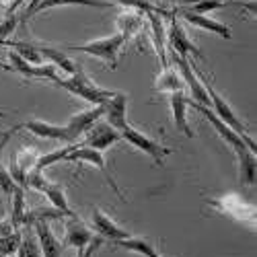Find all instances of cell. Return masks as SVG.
I'll list each match as a JSON object with an SVG mask.
<instances>
[{
	"mask_svg": "<svg viewBox=\"0 0 257 257\" xmlns=\"http://www.w3.org/2000/svg\"><path fill=\"white\" fill-rule=\"evenodd\" d=\"M194 66V64H191ZM194 72H196V76L200 78V82L204 84V89H206V93H208V99H210V107L214 109V115H216L220 121H224L232 132H237L239 136H241V140L247 144V148L251 153H257V144H255V138H251V134H249V130L245 127V123L237 117V113L232 111V107L218 95V91L212 87V82H210V78L204 74V70H200V68H196L194 66Z\"/></svg>",
	"mask_w": 257,
	"mask_h": 257,
	"instance_id": "obj_1",
	"label": "cell"
},
{
	"mask_svg": "<svg viewBox=\"0 0 257 257\" xmlns=\"http://www.w3.org/2000/svg\"><path fill=\"white\" fill-rule=\"evenodd\" d=\"M56 84L62 87L64 91H68V93H72V95H76V97H80L84 101H89L93 105H105L115 95V91L99 87V84L82 70V66H78L76 72L70 74L68 78H58Z\"/></svg>",
	"mask_w": 257,
	"mask_h": 257,
	"instance_id": "obj_2",
	"label": "cell"
},
{
	"mask_svg": "<svg viewBox=\"0 0 257 257\" xmlns=\"http://www.w3.org/2000/svg\"><path fill=\"white\" fill-rule=\"evenodd\" d=\"M125 41H127V37L123 33H113L109 37H99V39L87 41V44H80V46H64V48L72 50V52H82V54L95 56L101 62H107L115 70L117 68V54L125 46Z\"/></svg>",
	"mask_w": 257,
	"mask_h": 257,
	"instance_id": "obj_3",
	"label": "cell"
},
{
	"mask_svg": "<svg viewBox=\"0 0 257 257\" xmlns=\"http://www.w3.org/2000/svg\"><path fill=\"white\" fill-rule=\"evenodd\" d=\"M187 105L189 107H194L196 111H200V113H204V117L210 121V125L214 127V130L218 132V136L228 144V146H232V151L237 153V157L239 159H245V157H249V155H255V153H251L249 148H247V144L241 140V136L237 134V132H232L230 127L224 123V121H220L216 115H214V111L210 109V107H206V105H200V103H196V101H187Z\"/></svg>",
	"mask_w": 257,
	"mask_h": 257,
	"instance_id": "obj_4",
	"label": "cell"
},
{
	"mask_svg": "<svg viewBox=\"0 0 257 257\" xmlns=\"http://www.w3.org/2000/svg\"><path fill=\"white\" fill-rule=\"evenodd\" d=\"M167 44H169L167 50L175 52V54L181 56V58L194 56V58H198V60H206L204 52L194 44V41L189 39V35L185 33V29L179 25L175 13L171 15V27H169V31H167Z\"/></svg>",
	"mask_w": 257,
	"mask_h": 257,
	"instance_id": "obj_5",
	"label": "cell"
},
{
	"mask_svg": "<svg viewBox=\"0 0 257 257\" xmlns=\"http://www.w3.org/2000/svg\"><path fill=\"white\" fill-rule=\"evenodd\" d=\"M62 163H89V165L97 167V169L101 171V173L105 175L107 183L111 185V189L117 194V198H121V200H123L121 189L117 187V183H115L113 175L109 173V169H107V163H105V157H103V153H101V151H95V148H89V146H82V144L78 142V146L74 148V151H70V153L66 155V159H64Z\"/></svg>",
	"mask_w": 257,
	"mask_h": 257,
	"instance_id": "obj_6",
	"label": "cell"
},
{
	"mask_svg": "<svg viewBox=\"0 0 257 257\" xmlns=\"http://www.w3.org/2000/svg\"><path fill=\"white\" fill-rule=\"evenodd\" d=\"M167 54H171V60L177 64L179 76H181L183 84L187 87V91H189V95H191V101H196V103H200V105L210 107L208 93H206V89H204V84L200 82V78L196 76L194 66H191V60H189V58H181V56H177L175 52H171V50H167Z\"/></svg>",
	"mask_w": 257,
	"mask_h": 257,
	"instance_id": "obj_7",
	"label": "cell"
},
{
	"mask_svg": "<svg viewBox=\"0 0 257 257\" xmlns=\"http://www.w3.org/2000/svg\"><path fill=\"white\" fill-rule=\"evenodd\" d=\"M119 134H121V140L130 142L134 148H138V151H142L144 155H148L157 165H163L165 157L171 155V148L155 142L153 138H148L146 134H142L140 130H136V127H132V125H127L125 130H121Z\"/></svg>",
	"mask_w": 257,
	"mask_h": 257,
	"instance_id": "obj_8",
	"label": "cell"
},
{
	"mask_svg": "<svg viewBox=\"0 0 257 257\" xmlns=\"http://www.w3.org/2000/svg\"><path fill=\"white\" fill-rule=\"evenodd\" d=\"M210 204L216 208L218 212L232 216L234 220L247 222V224L255 226V206L249 204V202H245L243 198L234 196V194H226L220 200H210Z\"/></svg>",
	"mask_w": 257,
	"mask_h": 257,
	"instance_id": "obj_9",
	"label": "cell"
},
{
	"mask_svg": "<svg viewBox=\"0 0 257 257\" xmlns=\"http://www.w3.org/2000/svg\"><path fill=\"white\" fill-rule=\"evenodd\" d=\"M121 140V134L115 130L113 125H109L103 117L97 119L87 132H84V138H82V146H89V148H95V151H107L109 146H113L115 142Z\"/></svg>",
	"mask_w": 257,
	"mask_h": 257,
	"instance_id": "obj_10",
	"label": "cell"
},
{
	"mask_svg": "<svg viewBox=\"0 0 257 257\" xmlns=\"http://www.w3.org/2000/svg\"><path fill=\"white\" fill-rule=\"evenodd\" d=\"M9 68L17 70L25 78H46V80H52V82H56L60 78L56 68H54V64H48V62L46 64H31V62L21 58L15 50L9 52Z\"/></svg>",
	"mask_w": 257,
	"mask_h": 257,
	"instance_id": "obj_11",
	"label": "cell"
},
{
	"mask_svg": "<svg viewBox=\"0 0 257 257\" xmlns=\"http://www.w3.org/2000/svg\"><path fill=\"white\" fill-rule=\"evenodd\" d=\"M21 127H25L31 134L39 136V138H48V140H60V142H76L74 136L70 134V130L66 125H54L50 121H44V119H29L25 123H21Z\"/></svg>",
	"mask_w": 257,
	"mask_h": 257,
	"instance_id": "obj_12",
	"label": "cell"
},
{
	"mask_svg": "<svg viewBox=\"0 0 257 257\" xmlns=\"http://www.w3.org/2000/svg\"><path fill=\"white\" fill-rule=\"evenodd\" d=\"M103 119L113 125L117 132L125 130L127 125V95L125 93H117L105 103V111H103Z\"/></svg>",
	"mask_w": 257,
	"mask_h": 257,
	"instance_id": "obj_13",
	"label": "cell"
},
{
	"mask_svg": "<svg viewBox=\"0 0 257 257\" xmlns=\"http://www.w3.org/2000/svg\"><path fill=\"white\" fill-rule=\"evenodd\" d=\"M175 15H179L181 19H185L189 25L200 27V29H204V31L216 33V35H220V37H224V39H230V37H232V31H230L228 25L220 23V21L212 19V17H208V15H196V13H189V11H185V9L175 11Z\"/></svg>",
	"mask_w": 257,
	"mask_h": 257,
	"instance_id": "obj_14",
	"label": "cell"
},
{
	"mask_svg": "<svg viewBox=\"0 0 257 257\" xmlns=\"http://www.w3.org/2000/svg\"><path fill=\"white\" fill-rule=\"evenodd\" d=\"M103 111H105V105H93V107H89V109L74 113V115L68 119L66 127L70 130V134L74 136V140H76V142H80L78 138H80V136H84V132H87L97 119H101V117H103Z\"/></svg>",
	"mask_w": 257,
	"mask_h": 257,
	"instance_id": "obj_15",
	"label": "cell"
},
{
	"mask_svg": "<svg viewBox=\"0 0 257 257\" xmlns=\"http://www.w3.org/2000/svg\"><path fill=\"white\" fill-rule=\"evenodd\" d=\"M35 230V237L39 241V249H41V257H60L62 255V241L56 237V234L52 232L50 228V222L46 220H39L31 226Z\"/></svg>",
	"mask_w": 257,
	"mask_h": 257,
	"instance_id": "obj_16",
	"label": "cell"
},
{
	"mask_svg": "<svg viewBox=\"0 0 257 257\" xmlns=\"http://www.w3.org/2000/svg\"><path fill=\"white\" fill-rule=\"evenodd\" d=\"M187 101L189 97L179 91V93H169V105H171V113H173V121H175V127L187 138H194V132L189 127V121H187Z\"/></svg>",
	"mask_w": 257,
	"mask_h": 257,
	"instance_id": "obj_17",
	"label": "cell"
},
{
	"mask_svg": "<svg viewBox=\"0 0 257 257\" xmlns=\"http://www.w3.org/2000/svg\"><path fill=\"white\" fill-rule=\"evenodd\" d=\"M93 226L97 228L99 237L109 239V241H123V239H127V237H132V234L127 232L125 228H121L119 224H115V222H113L109 216H107L103 210H99V208L93 210Z\"/></svg>",
	"mask_w": 257,
	"mask_h": 257,
	"instance_id": "obj_18",
	"label": "cell"
},
{
	"mask_svg": "<svg viewBox=\"0 0 257 257\" xmlns=\"http://www.w3.org/2000/svg\"><path fill=\"white\" fill-rule=\"evenodd\" d=\"M144 17L148 19L151 23V29H153V39H155V48H157V54H159V60H161V66L167 68V31H165V25H163V19H161V11L159 9H153V11H146Z\"/></svg>",
	"mask_w": 257,
	"mask_h": 257,
	"instance_id": "obj_19",
	"label": "cell"
},
{
	"mask_svg": "<svg viewBox=\"0 0 257 257\" xmlns=\"http://www.w3.org/2000/svg\"><path fill=\"white\" fill-rule=\"evenodd\" d=\"M91 241H93V232L82 224V220L78 216H70L66 222V243L80 251Z\"/></svg>",
	"mask_w": 257,
	"mask_h": 257,
	"instance_id": "obj_20",
	"label": "cell"
},
{
	"mask_svg": "<svg viewBox=\"0 0 257 257\" xmlns=\"http://www.w3.org/2000/svg\"><path fill=\"white\" fill-rule=\"evenodd\" d=\"M35 46H37L39 54L44 56V60H46L48 64H58V66H60V68H62L64 72H68V74H74V72H76V68L80 66V64H78L76 60L68 58L66 54H64L62 50H58V48L41 46V44H35Z\"/></svg>",
	"mask_w": 257,
	"mask_h": 257,
	"instance_id": "obj_21",
	"label": "cell"
},
{
	"mask_svg": "<svg viewBox=\"0 0 257 257\" xmlns=\"http://www.w3.org/2000/svg\"><path fill=\"white\" fill-rule=\"evenodd\" d=\"M117 247H121V249H125V251H134V253H140V255H144V257H163L161 253H159V249L148 241V239H144V237H136V234H132V237H127V239H123V241H113Z\"/></svg>",
	"mask_w": 257,
	"mask_h": 257,
	"instance_id": "obj_22",
	"label": "cell"
},
{
	"mask_svg": "<svg viewBox=\"0 0 257 257\" xmlns=\"http://www.w3.org/2000/svg\"><path fill=\"white\" fill-rule=\"evenodd\" d=\"M183 89H185V84H183L179 72L171 70L169 66L163 68V72L159 74V78L155 82V91H159V93H179Z\"/></svg>",
	"mask_w": 257,
	"mask_h": 257,
	"instance_id": "obj_23",
	"label": "cell"
},
{
	"mask_svg": "<svg viewBox=\"0 0 257 257\" xmlns=\"http://www.w3.org/2000/svg\"><path fill=\"white\" fill-rule=\"evenodd\" d=\"M68 5L95 7V9H109L111 7V3H105V0H41L35 9V13H44V11H50L54 7H68Z\"/></svg>",
	"mask_w": 257,
	"mask_h": 257,
	"instance_id": "obj_24",
	"label": "cell"
},
{
	"mask_svg": "<svg viewBox=\"0 0 257 257\" xmlns=\"http://www.w3.org/2000/svg\"><path fill=\"white\" fill-rule=\"evenodd\" d=\"M142 17H144V13H142V11H136V9H132V13L119 15V17H117L119 33H123L127 39H130L132 35H136L138 27L142 25Z\"/></svg>",
	"mask_w": 257,
	"mask_h": 257,
	"instance_id": "obj_25",
	"label": "cell"
},
{
	"mask_svg": "<svg viewBox=\"0 0 257 257\" xmlns=\"http://www.w3.org/2000/svg\"><path fill=\"white\" fill-rule=\"evenodd\" d=\"M76 146H78V142H72V144H68V146L60 148V151H54V153H48V155H39V159H37V163H35L33 169L46 171L50 165H54V163H62L64 159H66V155H68L70 151H74Z\"/></svg>",
	"mask_w": 257,
	"mask_h": 257,
	"instance_id": "obj_26",
	"label": "cell"
},
{
	"mask_svg": "<svg viewBox=\"0 0 257 257\" xmlns=\"http://www.w3.org/2000/svg\"><path fill=\"white\" fill-rule=\"evenodd\" d=\"M46 198L50 200V204L56 208V210H62V212H74L70 206H68V200H66V194H64V189L58 185V183H50L46 187Z\"/></svg>",
	"mask_w": 257,
	"mask_h": 257,
	"instance_id": "obj_27",
	"label": "cell"
},
{
	"mask_svg": "<svg viewBox=\"0 0 257 257\" xmlns=\"http://www.w3.org/2000/svg\"><path fill=\"white\" fill-rule=\"evenodd\" d=\"M37 159H39V153L35 151L33 146H23L21 151L17 153V157L13 159V163L23 171V173H29V171L35 167V163H37Z\"/></svg>",
	"mask_w": 257,
	"mask_h": 257,
	"instance_id": "obj_28",
	"label": "cell"
},
{
	"mask_svg": "<svg viewBox=\"0 0 257 257\" xmlns=\"http://www.w3.org/2000/svg\"><path fill=\"white\" fill-rule=\"evenodd\" d=\"M239 177H241L243 185H255V179H257V161H255V155L239 159Z\"/></svg>",
	"mask_w": 257,
	"mask_h": 257,
	"instance_id": "obj_29",
	"label": "cell"
},
{
	"mask_svg": "<svg viewBox=\"0 0 257 257\" xmlns=\"http://www.w3.org/2000/svg\"><path fill=\"white\" fill-rule=\"evenodd\" d=\"M11 198H13L11 222L15 224V228H19V226H23V216H25V212H27V208H25V189H21V187H19Z\"/></svg>",
	"mask_w": 257,
	"mask_h": 257,
	"instance_id": "obj_30",
	"label": "cell"
},
{
	"mask_svg": "<svg viewBox=\"0 0 257 257\" xmlns=\"http://www.w3.org/2000/svg\"><path fill=\"white\" fill-rule=\"evenodd\" d=\"M228 3L226 0H200V3L191 5V7H185V11L189 13H196V15H208L212 11H218L222 7H226Z\"/></svg>",
	"mask_w": 257,
	"mask_h": 257,
	"instance_id": "obj_31",
	"label": "cell"
},
{
	"mask_svg": "<svg viewBox=\"0 0 257 257\" xmlns=\"http://www.w3.org/2000/svg\"><path fill=\"white\" fill-rule=\"evenodd\" d=\"M52 181L46 177L44 171L39 169H31L27 173V189H35V191H46V187L50 185Z\"/></svg>",
	"mask_w": 257,
	"mask_h": 257,
	"instance_id": "obj_32",
	"label": "cell"
},
{
	"mask_svg": "<svg viewBox=\"0 0 257 257\" xmlns=\"http://www.w3.org/2000/svg\"><path fill=\"white\" fill-rule=\"evenodd\" d=\"M17 189H19V185H17V181L11 177L9 169L0 167V191H3V194H7V196H13Z\"/></svg>",
	"mask_w": 257,
	"mask_h": 257,
	"instance_id": "obj_33",
	"label": "cell"
},
{
	"mask_svg": "<svg viewBox=\"0 0 257 257\" xmlns=\"http://www.w3.org/2000/svg\"><path fill=\"white\" fill-rule=\"evenodd\" d=\"M115 3H117V5H123V7H127V9L142 11V13L153 11V9H155L151 0H115Z\"/></svg>",
	"mask_w": 257,
	"mask_h": 257,
	"instance_id": "obj_34",
	"label": "cell"
},
{
	"mask_svg": "<svg viewBox=\"0 0 257 257\" xmlns=\"http://www.w3.org/2000/svg\"><path fill=\"white\" fill-rule=\"evenodd\" d=\"M101 245H103V237H93V241H91L87 247H84V249H80L76 257H93L95 251H97Z\"/></svg>",
	"mask_w": 257,
	"mask_h": 257,
	"instance_id": "obj_35",
	"label": "cell"
},
{
	"mask_svg": "<svg viewBox=\"0 0 257 257\" xmlns=\"http://www.w3.org/2000/svg\"><path fill=\"white\" fill-rule=\"evenodd\" d=\"M21 125H17V127H11V130H7V132H3L0 134V161H3V153H5V146L11 142V138L15 136V132L19 130Z\"/></svg>",
	"mask_w": 257,
	"mask_h": 257,
	"instance_id": "obj_36",
	"label": "cell"
},
{
	"mask_svg": "<svg viewBox=\"0 0 257 257\" xmlns=\"http://www.w3.org/2000/svg\"><path fill=\"white\" fill-rule=\"evenodd\" d=\"M39 3H41V0H29V5H27V9H25V13L21 15V23H25V21H27L31 15H35V9H37Z\"/></svg>",
	"mask_w": 257,
	"mask_h": 257,
	"instance_id": "obj_37",
	"label": "cell"
},
{
	"mask_svg": "<svg viewBox=\"0 0 257 257\" xmlns=\"http://www.w3.org/2000/svg\"><path fill=\"white\" fill-rule=\"evenodd\" d=\"M15 230V224L11 222V218H3L0 220V237H7Z\"/></svg>",
	"mask_w": 257,
	"mask_h": 257,
	"instance_id": "obj_38",
	"label": "cell"
},
{
	"mask_svg": "<svg viewBox=\"0 0 257 257\" xmlns=\"http://www.w3.org/2000/svg\"><path fill=\"white\" fill-rule=\"evenodd\" d=\"M171 3L177 5V7H181V9H185V7H191V5L200 3V0H171Z\"/></svg>",
	"mask_w": 257,
	"mask_h": 257,
	"instance_id": "obj_39",
	"label": "cell"
},
{
	"mask_svg": "<svg viewBox=\"0 0 257 257\" xmlns=\"http://www.w3.org/2000/svg\"><path fill=\"white\" fill-rule=\"evenodd\" d=\"M9 257H17V255H9Z\"/></svg>",
	"mask_w": 257,
	"mask_h": 257,
	"instance_id": "obj_40",
	"label": "cell"
},
{
	"mask_svg": "<svg viewBox=\"0 0 257 257\" xmlns=\"http://www.w3.org/2000/svg\"><path fill=\"white\" fill-rule=\"evenodd\" d=\"M0 3H3V0H0Z\"/></svg>",
	"mask_w": 257,
	"mask_h": 257,
	"instance_id": "obj_41",
	"label": "cell"
}]
</instances>
